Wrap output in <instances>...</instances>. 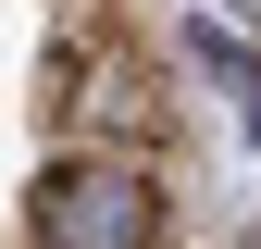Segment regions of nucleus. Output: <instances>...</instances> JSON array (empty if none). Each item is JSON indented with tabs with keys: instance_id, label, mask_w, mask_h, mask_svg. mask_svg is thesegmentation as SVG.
<instances>
[{
	"instance_id": "obj_3",
	"label": "nucleus",
	"mask_w": 261,
	"mask_h": 249,
	"mask_svg": "<svg viewBox=\"0 0 261 249\" xmlns=\"http://www.w3.org/2000/svg\"><path fill=\"white\" fill-rule=\"evenodd\" d=\"M249 137H261V75H249Z\"/></svg>"
},
{
	"instance_id": "obj_4",
	"label": "nucleus",
	"mask_w": 261,
	"mask_h": 249,
	"mask_svg": "<svg viewBox=\"0 0 261 249\" xmlns=\"http://www.w3.org/2000/svg\"><path fill=\"white\" fill-rule=\"evenodd\" d=\"M237 249H261V225H249V237H237Z\"/></svg>"
},
{
	"instance_id": "obj_1",
	"label": "nucleus",
	"mask_w": 261,
	"mask_h": 249,
	"mask_svg": "<svg viewBox=\"0 0 261 249\" xmlns=\"http://www.w3.org/2000/svg\"><path fill=\"white\" fill-rule=\"evenodd\" d=\"M25 237H38V249H149L162 237V200H149V175L124 162V150H87V162H62L38 187Z\"/></svg>"
},
{
	"instance_id": "obj_2",
	"label": "nucleus",
	"mask_w": 261,
	"mask_h": 249,
	"mask_svg": "<svg viewBox=\"0 0 261 249\" xmlns=\"http://www.w3.org/2000/svg\"><path fill=\"white\" fill-rule=\"evenodd\" d=\"M62 112H75V124H100V137H149V124H162V100H149V75H137V50L87 62V87H62Z\"/></svg>"
}]
</instances>
